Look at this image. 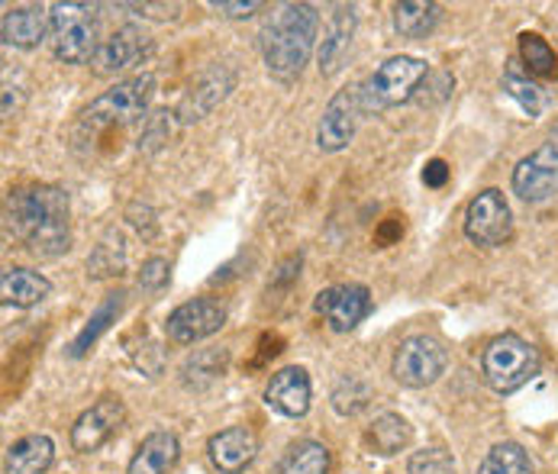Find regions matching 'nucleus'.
Wrapping results in <instances>:
<instances>
[{"label": "nucleus", "instance_id": "obj_17", "mask_svg": "<svg viewBox=\"0 0 558 474\" xmlns=\"http://www.w3.org/2000/svg\"><path fill=\"white\" fill-rule=\"evenodd\" d=\"M352 36H355V7L339 3L329 20L326 39L319 46V75L323 78H332L342 69V62L349 59V49H352Z\"/></svg>", "mask_w": 558, "mask_h": 474}, {"label": "nucleus", "instance_id": "obj_30", "mask_svg": "<svg viewBox=\"0 0 558 474\" xmlns=\"http://www.w3.org/2000/svg\"><path fill=\"white\" fill-rule=\"evenodd\" d=\"M123 262H126V245L123 236L117 230H110L107 236L100 239V245L94 248V255L87 258V275L90 278H110V275H120L123 271Z\"/></svg>", "mask_w": 558, "mask_h": 474}, {"label": "nucleus", "instance_id": "obj_24", "mask_svg": "<svg viewBox=\"0 0 558 474\" xmlns=\"http://www.w3.org/2000/svg\"><path fill=\"white\" fill-rule=\"evenodd\" d=\"M278 474H329V449L317 439H298L281 455Z\"/></svg>", "mask_w": 558, "mask_h": 474}, {"label": "nucleus", "instance_id": "obj_37", "mask_svg": "<svg viewBox=\"0 0 558 474\" xmlns=\"http://www.w3.org/2000/svg\"><path fill=\"white\" fill-rule=\"evenodd\" d=\"M423 181H426L429 187H442V184L449 181V165H446L442 158H433V161L423 168Z\"/></svg>", "mask_w": 558, "mask_h": 474}, {"label": "nucleus", "instance_id": "obj_19", "mask_svg": "<svg viewBox=\"0 0 558 474\" xmlns=\"http://www.w3.org/2000/svg\"><path fill=\"white\" fill-rule=\"evenodd\" d=\"M52 291V281L39 271H29V268H7L0 275V297L7 307H36L49 297Z\"/></svg>", "mask_w": 558, "mask_h": 474}, {"label": "nucleus", "instance_id": "obj_18", "mask_svg": "<svg viewBox=\"0 0 558 474\" xmlns=\"http://www.w3.org/2000/svg\"><path fill=\"white\" fill-rule=\"evenodd\" d=\"M49 13L43 7H13L0 20V36L13 49H33L46 39Z\"/></svg>", "mask_w": 558, "mask_h": 474}, {"label": "nucleus", "instance_id": "obj_26", "mask_svg": "<svg viewBox=\"0 0 558 474\" xmlns=\"http://www.w3.org/2000/svg\"><path fill=\"white\" fill-rule=\"evenodd\" d=\"M504 90L520 104V110L523 113H530V117H539L543 110H546V94H543V87L536 84V81L530 78V72L523 69V62H510L507 65V72H504Z\"/></svg>", "mask_w": 558, "mask_h": 474}, {"label": "nucleus", "instance_id": "obj_22", "mask_svg": "<svg viewBox=\"0 0 558 474\" xmlns=\"http://www.w3.org/2000/svg\"><path fill=\"white\" fill-rule=\"evenodd\" d=\"M230 87H233V72H227V69H214V72H207L204 78L197 81V87H191V94H187V100L181 104V120L184 123H191V120H201L204 113H210L227 94H230Z\"/></svg>", "mask_w": 558, "mask_h": 474}, {"label": "nucleus", "instance_id": "obj_20", "mask_svg": "<svg viewBox=\"0 0 558 474\" xmlns=\"http://www.w3.org/2000/svg\"><path fill=\"white\" fill-rule=\"evenodd\" d=\"M52 462H56V442L43 433H33L7 449L3 474H46Z\"/></svg>", "mask_w": 558, "mask_h": 474}, {"label": "nucleus", "instance_id": "obj_10", "mask_svg": "<svg viewBox=\"0 0 558 474\" xmlns=\"http://www.w3.org/2000/svg\"><path fill=\"white\" fill-rule=\"evenodd\" d=\"M510 227H513L510 204H507V197L497 187L481 191L478 197L469 204V210H465V236L472 239L475 245H487L490 248V245L507 242Z\"/></svg>", "mask_w": 558, "mask_h": 474}, {"label": "nucleus", "instance_id": "obj_7", "mask_svg": "<svg viewBox=\"0 0 558 474\" xmlns=\"http://www.w3.org/2000/svg\"><path fill=\"white\" fill-rule=\"evenodd\" d=\"M449 365V352L433 336H407L395 352V378L403 388H429L442 378Z\"/></svg>", "mask_w": 558, "mask_h": 474}, {"label": "nucleus", "instance_id": "obj_11", "mask_svg": "<svg viewBox=\"0 0 558 474\" xmlns=\"http://www.w3.org/2000/svg\"><path fill=\"white\" fill-rule=\"evenodd\" d=\"M227 323V311L210 301V297H197V301H187L181 307H174L168 319H165V336L174 342V345H191V342H201L214 332H220Z\"/></svg>", "mask_w": 558, "mask_h": 474}, {"label": "nucleus", "instance_id": "obj_8", "mask_svg": "<svg viewBox=\"0 0 558 474\" xmlns=\"http://www.w3.org/2000/svg\"><path fill=\"white\" fill-rule=\"evenodd\" d=\"M362 113H365V110H362V87H359V84L336 90L332 100L326 104L323 117H319V149H323V153H342V149L355 139V130H359Z\"/></svg>", "mask_w": 558, "mask_h": 474}, {"label": "nucleus", "instance_id": "obj_21", "mask_svg": "<svg viewBox=\"0 0 558 474\" xmlns=\"http://www.w3.org/2000/svg\"><path fill=\"white\" fill-rule=\"evenodd\" d=\"M178 455H181V446H178L174 433H168V429L149 433L140 442V449H136L126 474H165L178 462Z\"/></svg>", "mask_w": 558, "mask_h": 474}, {"label": "nucleus", "instance_id": "obj_2", "mask_svg": "<svg viewBox=\"0 0 558 474\" xmlns=\"http://www.w3.org/2000/svg\"><path fill=\"white\" fill-rule=\"evenodd\" d=\"M319 33V13L311 3H284L262 29V56L271 78L291 84L301 78L314 56Z\"/></svg>", "mask_w": 558, "mask_h": 474}, {"label": "nucleus", "instance_id": "obj_38", "mask_svg": "<svg viewBox=\"0 0 558 474\" xmlns=\"http://www.w3.org/2000/svg\"><path fill=\"white\" fill-rule=\"evenodd\" d=\"M546 146H549V149H553V153L558 156V123H556V130H553V136H549V143H546Z\"/></svg>", "mask_w": 558, "mask_h": 474}, {"label": "nucleus", "instance_id": "obj_33", "mask_svg": "<svg viewBox=\"0 0 558 474\" xmlns=\"http://www.w3.org/2000/svg\"><path fill=\"white\" fill-rule=\"evenodd\" d=\"M407 474H456V462L446 449H420L410 455Z\"/></svg>", "mask_w": 558, "mask_h": 474}, {"label": "nucleus", "instance_id": "obj_15", "mask_svg": "<svg viewBox=\"0 0 558 474\" xmlns=\"http://www.w3.org/2000/svg\"><path fill=\"white\" fill-rule=\"evenodd\" d=\"M311 397H314L311 375L298 365L275 372L268 388H265V403L288 420H301L311 410Z\"/></svg>", "mask_w": 558, "mask_h": 474}, {"label": "nucleus", "instance_id": "obj_28", "mask_svg": "<svg viewBox=\"0 0 558 474\" xmlns=\"http://www.w3.org/2000/svg\"><path fill=\"white\" fill-rule=\"evenodd\" d=\"M520 59H523V69L536 78H556L558 75L556 49L539 33L520 36Z\"/></svg>", "mask_w": 558, "mask_h": 474}, {"label": "nucleus", "instance_id": "obj_34", "mask_svg": "<svg viewBox=\"0 0 558 474\" xmlns=\"http://www.w3.org/2000/svg\"><path fill=\"white\" fill-rule=\"evenodd\" d=\"M171 117H178V113H168V110H159L149 123H146V133H143V139H140V149H159L168 143V136H171Z\"/></svg>", "mask_w": 558, "mask_h": 474}, {"label": "nucleus", "instance_id": "obj_23", "mask_svg": "<svg viewBox=\"0 0 558 474\" xmlns=\"http://www.w3.org/2000/svg\"><path fill=\"white\" fill-rule=\"evenodd\" d=\"M442 16V7L433 0H403L395 7V29L403 39H426Z\"/></svg>", "mask_w": 558, "mask_h": 474}, {"label": "nucleus", "instance_id": "obj_35", "mask_svg": "<svg viewBox=\"0 0 558 474\" xmlns=\"http://www.w3.org/2000/svg\"><path fill=\"white\" fill-rule=\"evenodd\" d=\"M168 271H171V265H168V258H149L146 265H143V271H140V288H146V291H159L168 284Z\"/></svg>", "mask_w": 558, "mask_h": 474}, {"label": "nucleus", "instance_id": "obj_6", "mask_svg": "<svg viewBox=\"0 0 558 474\" xmlns=\"http://www.w3.org/2000/svg\"><path fill=\"white\" fill-rule=\"evenodd\" d=\"M97 7L94 3H56L49 13V36L56 59L65 65H84L97 52Z\"/></svg>", "mask_w": 558, "mask_h": 474}, {"label": "nucleus", "instance_id": "obj_12", "mask_svg": "<svg viewBox=\"0 0 558 474\" xmlns=\"http://www.w3.org/2000/svg\"><path fill=\"white\" fill-rule=\"evenodd\" d=\"M314 307L329 323V329L352 332L365 316L372 314V294L365 284H332V288L319 291Z\"/></svg>", "mask_w": 558, "mask_h": 474}, {"label": "nucleus", "instance_id": "obj_36", "mask_svg": "<svg viewBox=\"0 0 558 474\" xmlns=\"http://www.w3.org/2000/svg\"><path fill=\"white\" fill-rule=\"evenodd\" d=\"M220 16H230V20H242V16H252V13H258L262 10V3L258 0H248V3H230V0H214L210 3Z\"/></svg>", "mask_w": 558, "mask_h": 474}, {"label": "nucleus", "instance_id": "obj_5", "mask_svg": "<svg viewBox=\"0 0 558 474\" xmlns=\"http://www.w3.org/2000/svg\"><path fill=\"white\" fill-rule=\"evenodd\" d=\"M429 78V65L416 56H395L381 62L368 78L362 81V110L365 113H381L398 104H407L416 87Z\"/></svg>", "mask_w": 558, "mask_h": 474}, {"label": "nucleus", "instance_id": "obj_32", "mask_svg": "<svg viewBox=\"0 0 558 474\" xmlns=\"http://www.w3.org/2000/svg\"><path fill=\"white\" fill-rule=\"evenodd\" d=\"M368 403V388H365V381H359V378H342L339 385H336V391H332V406L342 413V416H352V413H359L362 406Z\"/></svg>", "mask_w": 558, "mask_h": 474}, {"label": "nucleus", "instance_id": "obj_3", "mask_svg": "<svg viewBox=\"0 0 558 474\" xmlns=\"http://www.w3.org/2000/svg\"><path fill=\"white\" fill-rule=\"evenodd\" d=\"M156 94V75H133L126 81H117L110 90H104L84 113L78 123V139L97 136L110 126H126L146 117L149 104Z\"/></svg>", "mask_w": 558, "mask_h": 474}, {"label": "nucleus", "instance_id": "obj_16", "mask_svg": "<svg viewBox=\"0 0 558 474\" xmlns=\"http://www.w3.org/2000/svg\"><path fill=\"white\" fill-rule=\"evenodd\" d=\"M207 455L220 474H242L258 455V439L245 426H230L207 442Z\"/></svg>", "mask_w": 558, "mask_h": 474}, {"label": "nucleus", "instance_id": "obj_27", "mask_svg": "<svg viewBox=\"0 0 558 474\" xmlns=\"http://www.w3.org/2000/svg\"><path fill=\"white\" fill-rule=\"evenodd\" d=\"M223 372H227V352H220V349H204V352H194L187 362H184V368H181V375H184V385L187 388H207V385H214L217 378H223Z\"/></svg>", "mask_w": 558, "mask_h": 474}, {"label": "nucleus", "instance_id": "obj_14", "mask_svg": "<svg viewBox=\"0 0 558 474\" xmlns=\"http://www.w3.org/2000/svg\"><path fill=\"white\" fill-rule=\"evenodd\" d=\"M558 187V156L543 146L533 156L520 158L513 168V194H520L526 204L546 200Z\"/></svg>", "mask_w": 558, "mask_h": 474}, {"label": "nucleus", "instance_id": "obj_29", "mask_svg": "<svg viewBox=\"0 0 558 474\" xmlns=\"http://www.w3.org/2000/svg\"><path fill=\"white\" fill-rule=\"evenodd\" d=\"M478 474H533V462L520 442H497L484 455Z\"/></svg>", "mask_w": 558, "mask_h": 474}, {"label": "nucleus", "instance_id": "obj_1", "mask_svg": "<svg viewBox=\"0 0 558 474\" xmlns=\"http://www.w3.org/2000/svg\"><path fill=\"white\" fill-rule=\"evenodd\" d=\"M7 233L33 255L56 258L72 248V204L69 191L56 184L16 187L7 197Z\"/></svg>", "mask_w": 558, "mask_h": 474}, {"label": "nucleus", "instance_id": "obj_9", "mask_svg": "<svg viewBox=\"0 0 558 474\" xmlns=\"http://www.w3.org/2000/svg\"><path fill=\"white\" fill-rule=\"evenodd\" d=\"M153 56V42L143 29L136 26H120L110 39H104L90 59L94 75L100 78H113L120 72H130L136 65H143Z\"/></svg>", "mask_w": 558, "mask_h": 474}, {"label": "nucleus", "instance_id": "obj_31", "mask_svg": "<svg viewBox=\"0 0 558 474\" xmlns=\"http://www.w3.org/2000/svg\"><path fill=\"white\" fill-rule=\"evenodd\" d=\"M123 297H126L123 291L110 294V297H107V301H104V304L97 307V314L87 319V326L81 329L78 339L72 342V355H75V358H81V355H84V352H87V349H90V345L97 342V336H100V332H104V329L110 326V319H117V314L123 311Z\"/></svg>", "mask_w": 558, "mask_h": 474}, {"label": "nucleus", "instance_id": "obj_25", "mask_svg": "<svg viewBox=\"0 0 558 474\" xmlns=\"http://www.w3.org/2000/svg\"><path fill=\"white\" fill-rule=\"evenodd\" d=\"M410 436H413V429L400 413H381L368 429V446L375 455L388 459V455H398L400 449L410 446Z\"/></svg>", "mask_w": 558, "mask_h": 474}, {"label": "nucleus", "instance_id": "obj_13", "mask_svg": "<svg viewBox=\"0 0 558 474\" xmlns=\"http://www.w3.org/2000/svg\"><path fill=\"white\" fill-rule=\"evenodd\" d=\"M123 416H126V410H123V403L117 397L97 400L90 410H84L75 420V426H72V449L81 452V455L97 452L104 442H110L120 433Z\"/></svg>", "mask_w": 558, "mask_h": 474}, {"label": "nucleus", "instance_id": "obj_4", "mask_svg": "<svg viewBox=\"0 0 558 474\" xmlns=\"http://www.w3.org/2000/svg\"><path fill=\"white\" fill-rule=\"evenodd\" d=\"M539 368H543L539 352L517 332H504V336L490 339L487 349L481 352V375L497 394L520 391L523 385H530L539 375Z\"/></svg>", "mask_w": 558, "mask_h": 474}]
</instances>
